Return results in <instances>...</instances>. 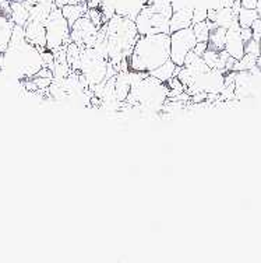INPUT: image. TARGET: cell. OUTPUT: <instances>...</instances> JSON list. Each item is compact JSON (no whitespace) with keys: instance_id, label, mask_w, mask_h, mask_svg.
Segmentation results:
<instances>
[{"instance_id":"18","label":"cell","mask_w":261,"mask_h":263,"mask_svg":"<svg viewBox=\"0 0 261 263\" xmlns=\"http://www.w3.org/2000/svg\"><path fill=\"white\" fill-rule=\"evenodd\" d=\"M256 10L258 11V15H260L261 18V0H257V6H256Z\"/></svg>"},{"instance_id":"14","label":"cell","mask_w":261,"mask_h":263,"mask_svg":"<svg viewBox=\"0 0 261 263\" xmlns=\"http://www.w3.org/2000/svg\"><path fill=\"white\" fill-rule=\"evenodd\" d=\"M208 17V9H201V7H194L193 10V24L206 21Z\"/></svg>"},{"instance_id":"12","label":"cell","mask_w":261,"mask_h":263,"mask_svg":"<svg viewBox=\"0 0 261 263\" xmlns=\"http://www.w3.org/2000/svg\"><path fill=\"white\" fill-rule=\"evenodd\" d=\"M226 28L224 27H216L211 31L210 38H208V46L215 49V51H222L225 49V41H226Z\"/></svg>"},{"instance_id":"20","label":"cell","mask_w":261,"mask_h":263,"mask_svg":"<svg viewBox=\"0 0 261 263\" xmlns=\"http://www.w3.org/2000/svg\"><path fill=\"white\" fill-rule=\"evenodd\" d=\"M10 2H11V0H10Z\"/></svg>"},{"instance_id":"5","label":"cell","mask_w":261,"mask_h":263,"mask_svg":"<svg viewBox=\"0 0 261 263\" xmlns=\"http://www.w3.org/2000/svg\"><path fill=\"white\" fill-rule=\"evenodd\" d=\"M240 28L239 21H236L231 28H228L226 31V41H225V51L235 58L236 61H240L242 58L245 56V41L240 35Z\"/></svg>"},{"instance_id":"4","label":"cell","mask_w":261,"mask_h":263,"mask_svg":"<svg viewBox=\"0 0 261 263\" xmlns=\"http://www.w3.org/2000/svg\"><path fill=\"white\" fill-rule=\"evenodd\" d=\"M197 44L193 27H186L182 30L171 32V61L176 66H183L187 55L190 53Z\"/></svg>"},{"instance_id":"17","label":"cell","mask_w":261,"mask_h":263,"mask_svg":"<svg viewBox=\"0 0 261 263\" xmlns=\"http://www.w3.org/2000/svg\"><path fill=\"white\" fill-rule=\"evenodd\" d=\"M242 7H246V9H256L257 0H240Z\"/></svg>"},{"instance_id":"10","label":"cell","mask_w":261,"mask_h":263,"mask_svg":"<svg viewBox=\"0 0 261 263\" xmlns=\"http://www.w3.org/2000/svg\"><path fill=\"white\" fill-rule=\"evenodd\" d=\"M179 69H180V66H176L173 62L169 59L168 62H165L164 65L159 66V67H156L155 70L150 71L148 74L152 77H155L156 80L162 81V83H168V81L173 79L175 76H177V73H179Z\"/></svg>"},{"instance_id":"11","label":"cell","mask_w":261,"mask_h":263,"mask_svg":"<svg viewBox=\"0 0 261 263\" xmlns=\"http://www.w3.org/2000/svg\"><path fill=\"white\" fill-rule=\"evenodd\" d=\"M61 9L63 15L66 17V20H67V23L71 27L78 18H81L83 15L87 14L88 5H87V2H84V3H75V5H66L63 7H61Z\"/></svg>"},{"instance_id":"9","label":"cell","mask_w":261,"mask_h":263,"mask_svg":"<svg viewBox=\"0 0 261 263\" xmlns=\"http://www.w3.org/2000/svg\"><path fill=\"white\" fill-rule=\"evenodd\" d=\"M10 7V18L13 23L15 26L25 27V24L30 20V9L25 6L24 2H17V0H11Z\"/></svg>"},{"instance_id":"6","label":"cell","mask_w":261,"mask_h":263,"mask_svg":"<svg viewBox=\"0 0 261 263\" xmlns=\"http://www.w3.org/2000/svg\"><path fill=\"white\" fill-rule=\"evenodd\" d=\"M25 38L30 42L31 45H34L39 51L46 49V28L44 23L39 21L28 20L25 24Z\"/></svg>"},{"instance_id":"3","label":"cell","mask_w":261,"mask_h":263,"mask_svg":"<svg viewBox=\"0 0 261 263\" xmlns=\"http://www.w3.org/2000/svg\"><path fill=\"white\" fill-rule=\"evenodd\" d=\"M46 28V49L56 52L69 42H71L70 31L71 27L67 23L66 17L62 13L61 7L56 6L53 10L50 11L49 17L45 21Z\"/></svg>"},{"instance_id":"2","label":"cell","mask_w":261,"mask_h":263,"mask_svg":"<svg viewBox=\"0 0 261 263\" xmlns=\"http://www.w3.org/2000/svg\"><path fill=\"white\" fill-rule=\"evenodd\" d=\"M109 59L101 55L95 48H83L80 58V73L86 77L91 87L96 86L108 79Z\"/></svg>"},{"instance_id":"19","label":"cell","mask_w":261,"mask_h":263,"mask_svg":"<svg viewBox=\"0 0 261 263\" xmlns=\"http://www.w3.org/2000/svg\"><path fill=\"white\" fill-rule=\"evenodd\" d=\"M260 56H261V38H260Z\"/></svg>"},{"instance_id":"7","label":"cell","mask_w":261,"mask_h":263,"mask_svg":"<svg viewBox=\"0 0 261 263\" xmlns=\"http://www.w3.org/2000/svg\"><path fill=\"white\" fill-rule=\"evenodd\" d=\"M193 10L194 7H189V6H182L179 9H175L169 21L171 32L193 26Z\"/></svg>"},{"instance_id":"13","label":"cell","mask_w":261,"mask_h":263,"mask_svg":"<svg viewBox=\"0 0 261 263\" xmlns=\"http://www.w3.org/2000/svg\"><path fill=\"white\" fill-rule=\"evenodd\" d=\"M258 11L256 9H246V7H240L239 14H237V21L242 28H251L253 23L258 18Z\"/></svg>"},{"instance_id":"1","label":"cell","mask_w":261,"mask_h":263,"mask_svg":"<svg viewBox=\"0 0 261 263\" xmlns=\"http://www.w3.org/2000/svg\"><path fill=\"white\" fill-rule=\"evenodd\" d=\"M171 59V34L140 35L129 56L130 70L150 73Z\"/></svg>"},{"instance_id":"8","label":"cell","mask_w":261,"mask_h":263,"mask_svg":"<svg viewBox=\"0 0 261 263\" xmlns=\"http://www.w3.org/2000/svg\"><path fill=\"white\" fill-rule=\"evenodd\" d=\"M14 26L15 24L10 18V15L0 13V51L2 52H5L9 48Z\"/></svg>"},{"instance_id":"16","label":"cell","mask_w":261,"mask_h":263,"mask_svg":"<svg viewBox=\"0 0 261 263\" xmlns=\"http://www.w3.org/2000/svg\"><path fill=\"white\" fill-rule=\"evenodd\" d=\"M208 49V42H197L196 46H194V49L193 51L196 52L197 55L203 56V53Z\"/></svg>"},{"instance_id":"15","label":"cell","mask_w":261,"mask_h":263,"mask_svg":"<svg viewBox=\"0 0 261 263\" xmlns=\"http://www.w3.org/2000/svg\"><path fill=\"white\" fill-rule=\"evenodd\" d=\"M251 31H253V38L257 41H260L261 38V18L258 17L254 23H253V26H251Z\"/></svg>"}]
</instances>
